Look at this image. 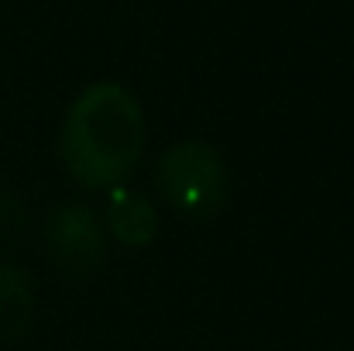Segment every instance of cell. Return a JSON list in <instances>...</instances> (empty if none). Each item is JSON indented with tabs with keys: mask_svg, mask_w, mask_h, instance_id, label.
<instances>
[{
	"mask_svg": "<svg viewBox=\"0 0 354 351\" xmlns=\"http://www.w3.org/2000/svg\"><path fill=\"white\" fill-rule=\"evenodd\" d=\"M21 224H24V207H21V200H17L14 193L0 190V234L21 231Z\"/></svg>",
	"mask_w": 354,
	"mask_h": 351,
	"instance_id": "cell-6",
	"label": "cell"
},
{
	"mask_svg": "<svg viewBox=\"0 0 354 351\" xmlns=\"http://www.w3.org/2000/svg\"><path fill=\"white\" fill-rule=\"evenodd\" d=\"M145 152V114L120 83L86 87L62 124V162L90 190L120 186Z\"/></svg>",
	"mask_w": 354,
	"mask_h": 351,
	"instance_id": "cell-1",
	"label": "cell"
},
{
	"mask_svg": "<svg viewBox=\"0 0 354 351\" xmlns=\"http://www.w3.org/2000/svg\"><path fill=\"white\" fill-rule=\"evenodd\" d=\"M35 317V289L31 279L14 269V265H0V338H21L31 327Z\"/></svg>",
	"mask_w": 354,
	"mask_h": 351,
	"instance_id": "cell-5",
	"label": "cell"
},
{
	"mask_svg": "<svg viewBox=\"0 0 354 351\" xmlns=\"http://www.w3.org/2000/svg\"><path fill=\"white\" fill-rule=\"evenodd\" d=\"M155 186L162 200L189 221H210L231 193L224 155L207 141H176L158 155Z\"/></svg>",
	"mask_w": 354,
	"mask_h": 351,
	"instance_id": "cell-2",
	"label": "cell"
},
{
	"mask_svg": "<svg viewBox=\"0 0 354 351\" xmlns=\"http://www.w3.org/2000/svg\"><path fill=\"white\" fill-rule=\"evenodd\" d=\"M107 228L127 248H145L158 234V214L151 197L141 190H127L124 183L107 190Z\"/></svg>",
	"mask_w": 354,
	"mask_h": 351,
	"instance_id": "cell-4",
	"label": "cell"
},
{
	"mask_svg": "<svg viewBox=\"0 0 354 351\" xmlns=\"http://www.w3.org/2000/svg\"><path fill=\"white\" fill-rule=\"evenodd\" d=\"M45 248L55 269L69 279H90L104 269L107 237L100 217L83 204H62L45 221Z\"/></svg>",
	"mask_w": 354,
	"mask_h": 351,
	"instance_id": "cell-3",
	"label": "cell"
}]
</instances>
